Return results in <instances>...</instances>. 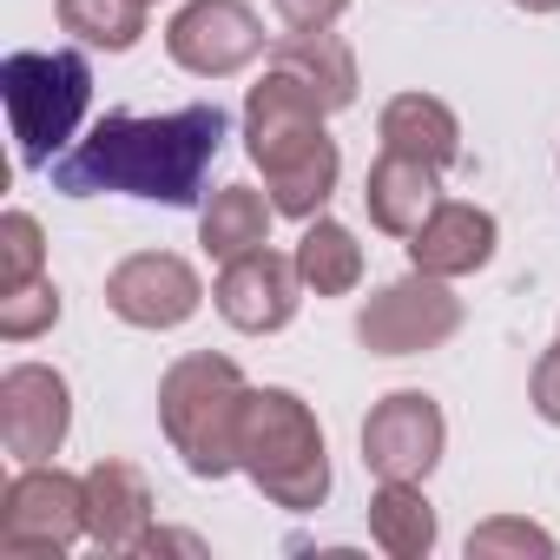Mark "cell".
I'll list each match as a JSON object with an SVG mask.
<instances>
[{
  "instance_id": "cell-30",
  "label": "cell",
  "mask_w": 560,
  "mask_h": 560,
  "mask_svg": "<svg viewBox=\"0 0 560 560\" xmlns=\"http://www.w3.org/2000/svg\"><path fill=\"white\" fill-rule=\"evenodd\" d=\"M553 172H560V159H553Z\"/></svg>"
},
{
  "instance_id": "cell-17",
  "label": "cell",
  "mask_w": 560,
  "mask_h": 560,
  "mask_svg": "<svg viewBox=\"0 0 560 560\" xmlns=\"http://www.w3.org/2000/svg\"><path fill=\"white\" fill-rule=\"evenodd\" d=\"M264 67H284L291 80H304L317 100H324V113H343V106H357V54L330 34V27H317V34H284V40H270V54H264Z\"/></svg>"
},
{
  "instance_id": "cell-1",
  "label": "cell",
  "mask_w": 560,
  "mask_h": 560,
  "mask_svg": "<svg viewBox=\"0 0 560 560\" xmlns=\"http://www.w3.org/2000/svg\"><path fill=\"white\" fill-rule=\"evenodd\" d=\"M224 126L231 119L211 100L159 113V119L106 113L47 172H54V191H67V198L119 191V198H145V205H198V191L211 178V159L224 145Z\"/></svg>"
},
{
  "instance_id": "cell-16",
  "label": "cell",
  "mask_w": 560,
  "mask_h": 560,
  "mask_svg": "<svg viewBox=\"0 0 560 560\" xmlns=\"http://www.w3.org/2000/svg\"><path fill=\"white\" fill-rule=\"evenodd\" d=\"M376 139H383L389 152H409V159L435 165V172H448V165L462 159V119H455V106L435 100V93H396V100L383 106V119H376Z\"/></svg>"
},
{
  "instance_id": "cell-12",
  "label": "cell",
  "mask_w": 560,
  "mask_h": 560,
  "mask_svg": "<svg viewBox=\"0 0 560 560\" xmlns=\"http://www.w3.org/2000/svg\"><path fill=\"white\" fill-rule=\"evenodd\" d=\"M211 304H218V317H224L231 330H244V337H277V330H291V317H298V304H304L298 257L270 250V244L231 257V264L218 270V284H211Z\"/></svg>"
},
{
  "instance_id": "cell-8",
  "label": "cell",
  "mask_w": 560,
  "mask_h": 560,
  "mask_svg": "<svg viewBox=\"0 0 560 560\" xmlns=\"http://www.w3.org/2000/svg\"><path fill=\"white\" fill-rule=\"evenodd\" d=\"M165 54L191 80H231L257 54H270V40H264V21L250 0H185L165 21Z\"/></svg>"
},
{
  "instance_id": "cell-14",
  "label": "cell",
  "mask_w": 560,
  "mask_h": 560,
  "mask_svg": "<svg viewBox=\"0 0 560 560\" xmlns=\"http://www.w3.org/2000/svg\"><path fill=\"white\" fill-rule=\"evenodd\" d=\"M145 527H152V481L119 455L93 462L86 468V540L106 553H132Z\"/></svg>"
},
{
  "instance_id": "cell-9",
  "label": "cell",
  "mask_w": 560,
  "mask_h": 560,
  "mask_svg": "<svg viewBox=\"0 0 560 560\" xmlns=\"http://www.w3.org/2000/svg\"><path fill=\"white\" fill-rule=\"evenodd\" d=\"M106 311L132 330H178L205 311V277L178 250H132L106 270Z\"/></svg>"
},
{
  "instance_id": "cell-5",
  "label": "cell",
  "mask_w": 560,
  "mask_h": 560,
  "mask_svg": "<svg viewBox=\"0 0 560 560\" xmlns=\"http://www.w3.org/2000/svg\"><path fill=\"white\" fill-rule=\"evenodd\" d=\"M0 100H8V119H14L21 165L47 172L80 139V119L93 106V67H86V54L21 47V54L0 60Z\"/></svg>"
},
{
  "instance_id": "cell-19",
  "label": "cell",
  "mask_w": 560,
  "mask_h": 560,
  "mask_svg": "<svg viewBox=\"0 0 560 560\" xmlns=\"http://www.w3.org/2000/svg\"><path fill=\"white\" fill-rule=\"evenodd\" d=\"M270 218H277V205L257 185H218L211 205L198 211V244H205V257L231 264V257L270 244Z\"/></svg>"
},
{
  "instance_id": "cell-3",
  "label": "cell",
  "mask_w": 560,
  "mask_h": 560,
  "mask_svg": "<svg viewBox=\"0 0 560 560\" xmlns=\"http://www.w3.org/2000/svg\"><path fill=\"white\" fill-rule=\"evenodd\" d=\"M237 475H250V488L291 514H311L330 501V442L317 409L298 389H250L244 396V422H237Z\"/></svg>"
},
{
  "instance_id": "cell-23",
  "label": "cell",
  "mask_w": 560,
  "mask_h": 560,
  "mask_svg": "<svg viewBox=\"0 0 560 560\" xmlns=\"http://www.w3.org/2000/svg\"><path fill=\"white\" fill-rule=\"evenodd\" d=\"M553 560L560 553V540L547 534V527H534V521H521V514H494V521H481L475 534H468V560Z\"/></svg>"
},
{
  "instance_id": "cell-29",
  "label": "cell",
  "mask_w": 560,
  "mask_h": 560,
  "mask_svg": "<svg viewBox=\"0 0 560 560\" xmlns=\"http://www.w3.org/2000/svg\"><path fill=\"white\" fill-rule=\"evenodd\" d=\"M145 8H159V0H145Z\"/></svg>"
},
{
  "instance_id": "cell-18",
  "label": "cell",
  "mask_w": 560,
  "mask_h": 560,
  "mask_svg": "<svg viewBox=\"0 0 560 560\" xmlns=\"http://www.w3.org/2000/svg\"><path fill=\"white\" fill-rule=\"evenodd\" d=\"M435 501L422 494V481H383L370 494V540L389 553V560H429L435 553Z\"/></svg>"
},
{
  "instance_id": "cell-24",
  "label": "cell",
  "mask_w": 560,
  "mask_h": 560,
  "mask_svg": "<svg viewBox=\"0 0 560 560\" xmlns=\"http://www.w3.org/2000/svg\"><path fill=\"white\" fill-rule=\"evenodd\" d=\"M60 311H67L60 284H54V277H34V284L0 298V337H8V343H34V337H47L60 324Z\"/></svg>"
},
{
  "instance_id": "cell-7",
  "label": "cell",
  "mask_w": 560,
  "mask_h": 560,
  "mask_svg": "<svg viewBox=\"0 0 560 560\" xmlns=\"http://www.w3.org/2000/svg\"><path fill=\"white\" fill-rule=\"evenodd\" d=\"M455 330H462V298L448 291V277H429V270L396 277L357 311V343L370 357H429Z\"/></svg>"
},
{
  "instance_id": "cell-22",
  "label": "cell",
  "mask_w": 560,
  "mask_h": 560,
  "mask_svg": "<svg viewBox=\"0 0 560 560\" xmlns=\"http://www.w3.org/2000/svg\"><path fill=\"white\" fill-rule=\"evenodd\" d=\"M47 277V231L34 211H8L0 218V298Z\"/></svg>"
},
{
  "instance_id": "cell-11",
  "label": "cell",
  "mask_w": 560,
  "mask_h": 560,
  "mask_svg": "<svg viewBox=\"0 0 560 560\" xmlns=\"http://www.w3.org/2000/svg\"><path fill=\"white\" fill-rule=\"evenodd\" d=\"M73 435V383L54 363H14L0 376V448L21 468L54 462Z\"/></svg>"
},
{
  "instance_id": "cell-27",
  "label": "cell",
  "mask_w": 560,
  "mask_h": 560,
  "mask_svg": "<svg viewBox=\"0 0 560 560\" xmlns=\"http://www.w3.org/2000/svg\"><path fill=\"white\" fill-rule=\"evenodd\" d=\"M132 553H191V560H205L211 547H205L198 534H178V527H145V540H139Z\"/></svg>"
},
{
  "instance_id": "cell-25",
  "label": "cell",
  "mask_w": 560,
  "mask_h": 560,
  "mask_svg": "<svg viewBox=\"0 0 560 560\" xmlns=\"http://www.w3.org/2000/svg\"><path fill=\"white\" fill-rule=\"evenodd\" d=\"M527 396H534V416L560 429V337H553V343L540 350V363H534V383H527Z\"/></svg>"
},
{
  "instance_id": "cell-13",
  "label": "cell",
  "mask_w": 560,
  "mask_h": 560,
  "mask_svg": "<svg viewBox=\"0 0 560 560\" xmlns=\"http://www.w3.org/2000/svg\"><path fill=\"white\" fill-rule=\"evenodd\" d=\"M501 244V224L488 205H468V198H442L422 231L409 237V270H429V277H475Z\"/></svg>"
},
{
  "instance_id": "cell-21",
  "label": "cell",
  "mask_w": 560,
  "mask_h": 560,
  "mask_svg": "<svg viewBox=\"0 0 560 560\" xmlns=\"http://www.w3.org/2000/svg\"><path fill=\"white\" fill-rule=\"evenodd\" d=\"M60 27L80 40V47H100V54H132L145 40V0H54Z\"/></svg>"
},
{
  "instance_id": "cell-15",
  "label": "cell",
  "mask_w": 560,
  "mask_h": 560,
  "mask_svg": "<svg viewBox=\"0 0 560 560\" xmlns=\"http://www.w3.org/2000/svg\"><path fill=\"white\" fill-rule=\"evenodd\" d=\"M363 205H370V224L383 231V237H416L422 231V218L442 205V172L435 165H422V159H409V152H376V165H370V178H363Z\"/></svg>"
},
{
  "instance_id": "cell-28",
  "label": "cell",
  "mask_w": 560,
  "mask_h": 560,
  "mask_svg": "<svg viewBox=\"0 0 560 560\" xmlns=\"http://www.w3.org/2000/svg\"><path fill=\"white\" fill-rule=\"evenodd\" d=\"M521 14H560V0H514Z\"/></svg>"
},
{
  "instance_id": "cell-4",
  "label": "cell",
  "mask_w": 560,
  "mask_h": 560,
  "mask_svg": "<svg viewBox=\"0 0 560 560\" xmlns=\"http://www.w3.org/2000/svg\"><path fill=\"white\" fill-rule=\"evenodd\" d=\"M244 370L218 350H191L159 376V429L172 442V455L198 475V481H224L237 475V422H244Z\"/></svg>"
},
{
  "instance_id": "cell-6",
  "label": "cell",
  "mask_w": 560,
  "mask_h": 560,
  "mask_svg": "<svg viewBox=\"0 0 560 560\" xmlns=\"http://www.w3.org/2000/svg\"><path fill=\"white\" fill-rule=\"evenodd\" d=\"M86 540V475L60 462H34L0 494V553L8 560H60Z\"/></svg>"
},
{
  "instance_id": "cell-10",
  "label": "cell",
  "mask_w": 560,
  "mask_h": 560,
  "mask_svg": "<svg viewBox=\"0 0 560 560\" xmlns=\"http://www.w3.org/2000/svg\"><path fill=\"white\" fill-rule=\"evenodd\" d=\"M448 448V416L429 389H389L363 422V468L376 481H429Z\"/></svg>"
},
{
  "instance_id": "cell-2",
  "label": "cell",
  "mask_w": 560,
  "mask_h": 560,
  "mask_svg": "<svg viewBox=\"0 0 560 560\" xmlns=\"http://www.w3.org/2000/svg\"><path fill=\"white\" fill-rule=\"evenodd\" d=\"M324 100L291 80L284 67H264V80L244 93V152L264 172V191L277 205V218H324L337 178H343V152L324 126Z\"/></svg>"
},
{
  "instance_id": "cell-26",
  "label": "cell",
  "mask_w": 560,
  "mask_h": 560,
  "mask_svg": "<svg viewBox=\"0 0 560 560\" xmlns=\"http://www.w3.org/2000/svg\"><path fill=\"white\" fill-rule=\"evenodd\" d=\"M270 8H277V21H284V27L317 34V27H337L350 14V0H270Z\"/></svg>"
},
{
  "instance_id": "cell-20",
  "label": "cell",
  "mask_w": 560,
  "mask_h": 560,
  "mask_svg": "<svg viewBox=\"0 0 560 560\" xmlns=\"http://www.w3.org/2000/svg\"><path fill=\"white\" fill-rule=\"evenodd\" d=\"M291 257H298L304 291H317V298H350V291L363 284V244H357V231L337 224V218H311Z\"/></svg>"
}]
</instances>
